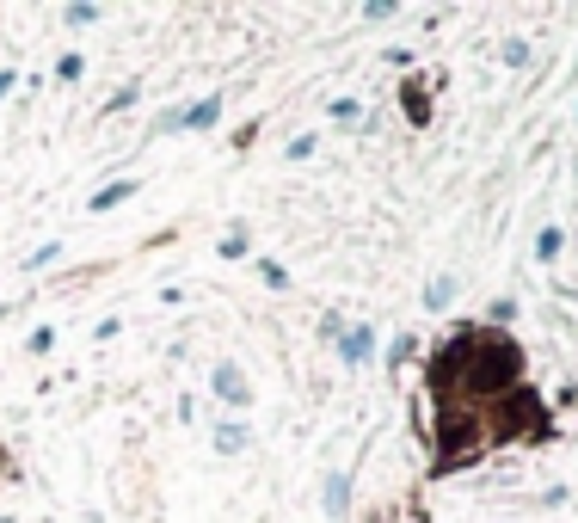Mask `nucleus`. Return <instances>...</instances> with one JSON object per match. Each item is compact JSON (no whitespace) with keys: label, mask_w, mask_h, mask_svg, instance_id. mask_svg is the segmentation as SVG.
Listing matches in <instances>:
<instances>
[{"label":"nucleus","mask_w":578,"mask_h":523,"mask_svg":"<svg viewBox=\"0 0 578 523\" xmlns=\"http://www.w3.org/2000/svg\"><path fill=\"white\" fill-rule=\"evenodd\" d=\"M216 388H222L228 400H246V388H240V376H234V370H216Z\"/></svg>","instance_id":"1"},{"label":"nucleus","mask_w":578,"mask_h":523,"mask_svg":"<svg viewBox=\"0 0 578 523\" xmlns=\"http://www.w3.org/2000/svg\"><path fill=\"white\" fill-rule=\"evenodd\" d=\"M216 111H222V105H216V99H204L197 111H191V130H204V124H216Z\"/></svg>","instance_id":"2"}]
</instances>
